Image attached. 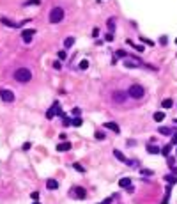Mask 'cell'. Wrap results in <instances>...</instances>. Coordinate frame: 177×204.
<instances>
[{
	"instance_id": "15",
	"label": "cell",
	"mask_w": 177,
	"mask_h": 204,
	"mask_svg": "<svg viewBox=\"0 0 177 204\" xmlns=\"http://www.w3.org/2000/svg\"><path fill=\"white\" fill-rule=\"evenodd\" d=\"M0 21H2L4 25H9V27H18V23L11 21V20H9V18H5V16H4V18H0Z\"/></svg>"
},
{
	"instance_id": "2",
	"label": "cell",
	"mask_w": 177,
	"mask_h": 204,
	"mask_svg": "<svg viewBox=\"0 0 177 204\" xmlns=\"http://www.w3.org/2000/svg\"><path fill=\"white\" fill-rule=\"evenodd\" d=\"M48 20L52 21V23H60L62 20H64V9L62 7H53L52 11H50V16H48Z\"/></svg>"
},
{
	"instance_id": "25",
	"label": "cell",
	"mask_w": 177,
	"mask_h": 204,
	"mask_svg": "<svg viewBox=\"0 0 177 204\" xmlns=\"http://www.w3.org/2000/svg\"><path fill=\"white\" fill-rule=\"evenodd\" d=\"M89 68V60H81L80 62V69H87Z\"/></svg>"
},
{
	"instance_id": "23",
	"label": "cell",
	"mask_w": 177,
	"mask_h": 204,
	"mask_svg": "<svg viewBox=\"0 0 177 204\" xmlns=\"http://www.w3.org/2000/svg\"><path fill=\"white\" fill-rule=\"evenodd\" d=\"M140 174H142V176H152L154 172H152V170H149V169H142V170H140Z\"/></svg>"
},
{
	"instance_id": "42",
	"label": "cell",
	"mask_w": 177,
	"mask_h": 204,
	"mask_svg": "<svg viewBox=\"0 0 177 204\" xmlns=\"http://www.w3.org/2000/svg\"><path fill=\"white\" fill-rule=\"evenodd\" d=\"M172 142H174V144H177V131L174 133V137H172Z\"/></svg>"
},
{
	"instance_id": "5",
	"label": "cell",
	"mask_w": 177,
	"mask_h": 204,
	"mask_svg": "<svg viewBox=\"0 0 177 204\" xmlns=\"http://www.w3.org/2000/svg\"><path fill=\"white\" fill-rule=\"evenodd\" d=\"M112 99L120 105V103H124V101L128 99V93H126V91H114V93H112Z\"/></svg>"
},
{
	"instance_id": "47",
	"label": "cell",
	"mask_w": 177,
	"mask_h": 204,
	"mask_svg": "<svg viewBox=\"0 0 177 204\" xmlns=\"http://www.w3.org/2000/svg\"><path fill=\"white\" fill-rule=\"evenodd\" d=\"M176 123H177V119H176Z\"/></svg>"
},
{
	"instance_id": "29",
	"label": "cell",
	"mask_w": 177,
	"mask_h": 204,
	"mask_svg": "<svg viewBox=\"0 0 177 204\" xmlns=\"http://www.w3.org/2000/svg\"><path fill=\"white\" fill-rule=\"evenodd\" d=\"M168 167H176V158H168Z\"/></svg>"
},
{
	"instance_id": "11",
	"label": "cell",
	"mask_w": 177,
	"mask_h": 204,
	"mask_svg": "<svg viewBox=\"0 0 177 204\" xmlns=\"http://www.w3.org/2000/svg\"><path fill=\"white\" fill-rule=\"evenodd\" d=\"M119 186H120V188H126V190H128V188L131 186V179H129V178H122V179L119 181Z\"/></svg>"
},
{
	"instance_id": "22",
	"label": "cell",
	"mask_w": 177,
	"mask_h": 204,
	"mask_svg": "<svg viewBox=\"0 0 177 204\" xmlns=\"http://www.w3.org/2000/svg\"><path fill=\"white\" fill-rule=\"evenodd\" d=\"M81 123H83V121H81L80 117H75V119H71V124H73V126H81Z\"/></svg>"
},
{
	"instance_id": "36",
	"label": "cell",
	"mask_w": 177,
	"mask_h": 204,
	"mask_svg": "<svg viewBox=\"0 0 177 204\" xmlns=\"http://www.w3.org/2000/svg\"><path fill=\"white\" fill-rule=\"evenodd\" d=\"M30 197H32V199H36V201H37V199H39V193H37V192H32V193H30Z\"/></svg>"
},
{
	"instance_id": "30",
	"label": "cell",
	"mask_w": 177,
	"mask_h": 204,
	"mask_svg": "<svg viewBox=\"0 0 177 204\" xmlns=\"http://www.w3.org/2000/svg\"><path fill=\"white\" fill-rule=\"evenodd\" d=\"M41 0H28V2H27V4H25V5H34V4H36V5H37V4H39Z\"/></svg>"
},
{
	"instance_id": "34",
	"label": "cell",
	"mask_w": 177,
	"mask_h": 204,
	"mask_svg": "<svg viewBox=\"0 0 177 204\" xmlns=\"http://www.w3.org/2000/svg\"><path fill=\"white\" fill-rule=\"evenodd\" d=\"M96 139H98V140H103V139H105V133L98 131V133H96Z\"/></svg>"
},
{
	"instance_id": "6",
	"label": "cell",
	"mask_w": 177,
	"mask_h": 204,
	"mask_svg": "<svg viewBox=\"0 0 177 204\" xmlns=\"http://www.w3.org/2000/svg\"><path fill=\"white\" fill-rule=\"evenodd\" d=\"M114 156H115L117 160H120L122 163H126V165H137V162H135V160H128V158H126V156H124L119 149H114Z\"/></svg>"
},
{
	"instance_id": "28",
	"label": "cell",
	"mask_w": 177,
	"mask_h": 204,
	"mask_svg": "<svg viewBox=\"0 0 177 204\" xmlns=\"http://www.w3.org/2000/svg\"><path fill=\"white\" fill-rule=\"evenodd\" d=\"M142 41H143L145 44H149V46H152V44H154V43H152L151 39H147V37H142Z\"/></svg>"
},
{
	"instance_id": "41",
	"label": "cell",
	"mask_w": 177,
	"mask_h": 204,
	"mask_svg": "<svg viewBox=\"0 0 177 204\" xmlns=\"http://www.w3.org/2000/svg\"><path fill=\"white\" fill-rule=\"evenodd\" d=\"M73 115H80V108L75 107V108H73Z\"/></svg>"
},
{
	"instance_id": "16",
	"label": "cell",
	"mask_w": 177,
	"mask_h": 204,
	"mask_svg": "<svg viewBox=\"0 0 177 204\" xmlns=\"http://www.w3.org/2000/svg\"><path fill=\"white\" fill-rule=\"evenodd\" d=\"M159 151H161V149L158 148V146H147V153H149V154H158Z\"/></svg>"
},
{
	"instance_id": "20",
	"label": "cell",
	"mask_w": 177,
	"mask_h": 204,
	"mask_svg": "<svg viewBox=\"0 0 177 204\" xmlns=\"http://www.w3.org/2000/svg\"><path fill=\"white\" fill-rule=\"evenodd\" d=\"M172 105H174V101H172L170 98H168V99H163V103H161V107H163V108H170Z\"/></svg>"
},
{
	"instance_id": "27",
	"label": "cell",
	"mask_w": 177,
	"mask_h": 204,
	"mask_svg": "<svg viewBox=\"0 0 177 204\" xmlns=\"http://www.w3.org/2000/svg\"><path fill=\"white\" fill-rule=\"evenodd\" d=\"M62 121H64V126H69V124H71V119H69V117H66V115L62 117Z\"/></svg>"
},
{
	"instance_id": "44",
	"label": "cell",
	"mask_w": 177,
	"mask_h": 204,
	"mask_svg": "<svg viewBox=\"0 0 177 204\" xmlns=\"http://www.w3.org/2000/svg\"><path fill=\"white\" fill-rule=\"evenodd\" d=\"M172 172H174V176H177V167H172Z\"/></svg>"
},
{
	"instance_id": "45",
	"label": "cell",
	"mask_w": 177,
	"mask_h": 204,
	"mask_svg": "<svg viewBox=\"0 0 177 204\" xmlns=\"http://www.w3.org/2000/svg\"><path fill=\"white\" fill-rule=\"evenodd\" d=\"M34 204H39V202H34Z\"/></svg>"
},
{
	"instance_id": "7",
	"label": "cell",
	"mask_w": 177,
	"mask_h": 204,
	"mask_svg": "<svg viewBox=\"0 0 177 204\" xmlns=\"http://www.w3.org/2000/svg\"><path fill=\"white\" fill-rule=\"evenodd\" d=\"M0 98H2V101H5V103H13V101H14V94L11 93L9 89H0Z\"/></svg>"
},
{
	"instance_id": "37",
	"label": "cell",
	"mask_w": 177,
	"mask_h": 204,
	"mask_svg": "<svg viewBox=\"0 0 177 204\" xmlns=\"http://www.w3.org/2000/svg\"><path fill=\"white\" fill-rule=\"evenodd\" d=\"M28 149H30V142H25L23 144V151H28Z\"/></svg>"
},
{
	"instance_id": "24",
	"label": "cell",
	"mask_w": 177,
	"mask_h": 204,
	"mask_svg": "<svg viewBox=\"0 0 177 204\" xmlns=\"http://www.w3.org/2000/svg\"><path fill=\"white\" fill-rule=\"evenodd\" d=\"M59 59H60V60H66V59H67V53H66V50H60V52H59Z\"/></svg>"
},
{
	"instance_id": "1",
	"label": "cell",
	"mask_w": 177,
	"mask_h": 204,
	"mask_svg": "<svg viewBox=\"0 0 177 204\" xmlns=\"http://www.w3.org/2000/svg\"><path fill=\"white\" fill-rule=\"evenodd\" d=\"M30 78H32V73H30V69H27V68H20V69L14 71V80H16V82L25 84V82H30Z\"/></svg>"
},
{
	"instance_id": "13",
	"label": "cell",
	"mask_w": 177,
	"mask_h": 204,
	"mask_svg": "<svg viewBox=\"0 0 177 204\" xmlns=\"http://www.w3.org/2000/svg\"><path fill=\"white\" fill-rule=\"evenodd\" d=\"M71 148H73V146H71L69 142H64V144H59V146H57V151H60V153H64V151H69Z\"/></svg>"
},
{
	"instance_id": "31",
	"label": "cell",
	"mask_w": 177,
	"mask_h": 204,
	"mask_svg": "<svg viewBox=\"0 0 177 204\" xmlns=\"http://www.w3.org/2000/svg\"><path fill=\"white\" fill-rule=\"evenodd\" d=\"M112 201H114V197H108V199H105V201H101L99 204H112Z\"/></svg>"
},
{
	"instance_id": "40",
	"label": "cell",
	"mask_w": 177,
	"mask_h": 204,
	"mask_svg": "<svg viewBox=\"0 0 177 204\" xmlns=\"http://www.w3.org/2000/svg\"><path fill=\"white\" fill-rule=\"evenodd\" d=\"M167 41H168V39H167V37L163 36L161 37V39H159V43H161V44H167Z\"/></svg>"
},
{
	"instance_id": "19",
	"label": "cell",
	"mask_w": 177,
	"mask_h": 204,
	"mask_svg": "<svg viewBox=\"0 0 177 204\" xmlns=\"http://www.w3.org/2000/svg\"><path fill=\"white\" fill-rule=\"evenodd\" d=\"M159 133H161V135H172V133H174V131L170 130V128H167V126H161V128H159Z\"/></svg>"
},
{
	"instance_id": "12",
	"label": "cell",
	"mask_w": 177,
	"mask_h": 204,
	"mask_svg": "<svg viewBox=\"0 0 177 204\" xmlns=\"http://www.w3.org/2000/svg\"><path fill=\"white\" fill-rule=\"evenodd\" d=\"M46 188H48V190H57V188H59V183H57L55 179H48V181H46Z\"/></svg>"
},
{
	"instance_id": "14",
	"label": "cell",
	"mask_w": 177,
	"mask_h": 204,
	"mask_svg": "<svg viewBox=\"0 0 177 204\" xmlns=\"http://www.w3.org/2000/svg\"><path fill=\"white\" fill-rule=\"evenodd\" d=\"M165 181H167L168 185H174V183H177V176H174V174H170V176H165Z\"/></svg>"
},
{
	"instance_id": "9",
	"label": "cell",
	"mask_w": 177,
	"mask_h": 204,
	"mask_svg": "<svg viewBox=\"0 0 177 204\" xmlns=\"http://www.w3.org/2000/svg\"><path fill=\"white\" fill-rule=\"evenodd\" d=\"M36 34V30L34 29H27V30H21V37H23V41L25 43H30L32 41V37Z\"/></svg>"
},
{
	"instance_id": "8",
	"label": "cell",
	"mask_w": 177,
	"mask_h": 204,
	"mask_svg": "<svg viewBox=\"0 0 177 204\" xmlns=\"http://www.w3.org/2000/svg\"><path fill=\"white\" fill-rule=\"evenodd\" d=\"M71 190H73L71 195L76 197V199H85V197H87V192H85V188H81V186H73Z\"/></svg>"
},
{
	"instance_id": "39",
	"label": "cell",
	"mask_w": 177,
	"mask_h": 204,
	"mask_svg": "<svg viewBox=\"0 0 177 204\" xmlns=\"http://www.w3.org/2000/svg\"><path fill=\"white\" fill-rule=\"evenodd\" d=\"M106 41H114V34L110 32V34H106Z\"/></svg>"
},
{
	"instance_id": "4",
	"label": "cell",
	"mask_w": 177,
	"mask_h": 204,
	"mask_svg": "<svg viewBox=\"0 0 177 204\" xmlns=\"http://www.w3.org/2000/svg\"><path fill=\"white\" fill-rule=\"evenodd\" d=\"M143 94H145V91H143V87L142 85H131L129 89H128V96H131V98H135V99H140V98H143Z\"/></svg>"
},
{
	"instance_id": "18",
	"label": "cell",
	"mask_w": 177,
	"mask_h": 204,
	"mask_svg": "<svg viewBox=\"0 0 177 204\" xmlns=\"http://www.w3.org/2000/svg\"><path fill=\"white\" fill-rule=\"evenodd\" d=\"M170 151H172V146H163L159 153H161L163 156H168V154H170Z\"/></svg>"
},
{
	"instance_id": "26",
	"label": "cell",
	"mask_w": 177,
	"mask_h": 204,
	"mask_svg": "<svg viewBox=\"0 0 177 204\" xmlns=\"http://www.w3.org/2000/svg\"><path fill=\"white\" fill-rule=\"evenodd\" d=\"M108 27H110V30H114V29H115V21H114V18L108 20Z\"/></svg>"
},
{
	"instance_id": "46",
	"label": "cell",
	"mask_w": 177,
	"mask_h": 204,
	"mask_svg": "<svg viewBox=\"0 0 177 204\" xmlns=\"http://www.w3.org/2000/svg\"><path fill=\"white\" fill-rule=\"evenodd\" d=\"M176 43H177V39H176Z\"/></svg>"
},
{
	"instance_id": "38",
	"label": "cell",
	"mask_w": 177,
	"mask_h": 204,
	"mask_svg": "<svg viewBox=\"0 0 177 204\" xmlns=\"http://www.w3.org/2000/svg\"><path fill=\"white\" fill-rule=\"evenodd\" d=\"M117 57H126V52H124V50H119V52H117Z\"/></svg>"
},
{
	"instance_id": "35",
	"label": "cell",
	"mask_w": 177,
	"mask_h": 204,
	"mask_svg": "<svg viewBox=\"0 0 177 204\" xmlns=\"http://www.w3.org/2000/svg\"><path fill=\"white\" fill-rule=\"evenodd\" d=\"M135 50H137V52H143V50H145V48H143V46H142V44H135Z\"/></svg>"
},
{
	"instance_id": "21",
	"label": "cell",
	"mask_w": 177,
	"mask_h": 204,
	"mask_svg": "<svg viewBox=\"0 0 177 204\" xmlns=\"http://www.w3.org/2000/svg\"><path fill=\"white\" fill-rule=\"evenodd\" d=\"M163 119H165V114H163V112H156V114H154V121H156V123H161Z\"/></svg>"
},
{
	"instance_id": "33",
	"label": "cell",
	"mask_w": 177,
	"mask_h": 204,
	"mask_svg": "<svg viewBox=\"0 0 177 204\" xmlns=\"http://www.w3.org/2000/svg\"><path fill=\"white\" fill-rule=\"evenodd\" d=\"M73 167L76 169V170H80V172H85V169L81 167V165H80V163H75V165H73Z\"/></svg>"
},
{
	"instance_id": "43",
	"label": "cell",
	"mask_w": 177,
	"mask_h": 204,
	"mask_svg": "<svg viewBox=\"0 0 177 204\" xmlns=\"http://www.w3.org/2000/svg\"><path fill=\"white\" fill-rule=\"evenodd\" d=\"M98 34H99V29H94V30H92V36L96 37V36H98Z\"/></svg>"
},
{
	"instance_id": "3",
	"label": "cell",
	"mask_w": 177,
	"mask_h": 204,
	"mask_svg": "<svg viewBox=\"0 0 177 204\" xmlns=\"http://www.w3.org/2000/svg\"><path fill=\"white\" fill-rule=\"evenodd\" d=\"M53 115H59V117H64V115H66V114L62 112V108H60L59 101H55V103L52 105V108L46 112V119H53Z\"/></svg>"
},
{
	"instance_id": "32",
	"label": "cell",
	"mask_w": 177,
	"mask_h": 204,
	"mask_svg": "<svg viewBox=\"0 0 177 204\" xmlns=\"http://www.w3.org/2000/svg\"><path fill=\"white\" fill-rule=\"evenodd\" d=\"M126 66H128V68H137L138 62H137V60H135V62H126Z\"/></svg>"
},
{
	"instance_id": "10",
	"label": "cell",
	"mask_w": 177,
	"mask_h": 204,
	"mask_svg": "<svg viewBox=\"0 0 177 204\" xmlns=\"http://www.w3.org/2000/svg\"><path fill=\"white\" fill-rule=\"evenodd\" d=\"M105 128L106 130H112L114 133H120V128H119L115 123H105Z\"/></svg>"
},
{
	"instance_id": "17",
	"label": "cell",
	"mask_w": 177,
	"mask_h": 204,
	"mask_svg": "<svg viewBox=\"0 0 177 204\" xmlns=\"http://www.w3.org/2000/svg\"><path fill=\"white\" fill-rule=\"evenodd\" d=\"M75 44V37H67L66 41H64V48H71Z\"/></svg>"
}]
</instances>
